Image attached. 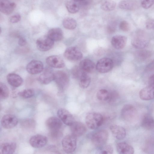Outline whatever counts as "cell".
Returning <instances> with one entry per match:
<instances>
[{"label":"cell","mask_w":154,"mask_h":154,"mask_svg":"<svg viewBox=\"0 0 154 154\" xmlns=\"http://www.w3.org/2000/svg\"><path fill=\"white\" fill-rule=\"evenodd\" d=\"M103 120V118L101 114L96 112H91L86 115L85 122L89 128L95 129L102 125Z\"/></svg>","instance_id":"6da1fadb"},{"label":"cell","mask_w":154,"mask_h":154,"mask_svg":"<svg viewBox=\"0 0 154 154\" xmlns=\"http://www.w3.org/2000/svg\"><path fill=\"white\" fill-rule=\"evenodd\" d=\"M109 92L105 89H101L97 93V97L100 100L107 101L109 96Z\"/></svg>","instance_id":"836d02e7"},{"label":"cell","mask_w":154,"mask_h":154,"mask_svg":"<svg viewBox=\"0 0 154 154\" xmlns=\"http://www.w3.org/2000/svg\"><path fill=\"white\" fill-rule=\"evenodd\" d=\"M141 126L146 130L152 129L154 128V119L149 114L145 115L142 119Z\"/></svg>","instance_id":"4316f807"},{"label":"cell","mask_w":154,"mask_h":154,"mask_svg":"<svg viewBox=\"0 0 154 154\" xmlns=\"http://www.w3.org/2000/svg\"><path fill=\"white\" fill-rule=\"evenodd\" d=\"M119 97V94L117 91H112L109 92V99L107 101L109 103H113L118 100Z\"/></svg>","instance_id":"74e56055"},{"label":"cell","mask_w":154,"mask_h":154,"mask_svg":"<svg viewBox=\"0 0 154 154\" xmlns=\"http://www.w3.org/2000/svg\"><path fill=\"white\" fill-rule=\"evenodd\" d=\"M115 29V26L111 25L108 26V31L109 33H112L114 32Z\"/></svg>","instance_id":"7dc6e473"},{"label":"cell","mask_w":154,"mask_h":154,"mask_svg":"<svg viewBox=\"0 0 154 154\" xmlns=\"http://www.w3.org/2000/svg\"><path fill=\"white\" fill-rule=\"evenodd\" d=\"M47 64L50 67L56 68H61L65 66L63 60L57 55H52L48 57L46 60Z\"/></svg>","instance_id":"2e32d148"},{"label":"cell","mask_w":154,"mask_h":154,"mask_svg":"<svg viewBox=\"0 0 154 154\" xmlns=\"http://www.w3.org/2000/svg\"><path fill=\"white\" fill-rule=\"evenodd\" d=\"M108 136V133L106 130L100 129L93 134L91 138V141L94 145L100 147L106 143Z\"/></svg>","instance_id":"277c9868"},{"label":"cell","mask_w":154,"mask_h":154,"mask_svg":"<svg viewBox=\"0 0 154 154\" xmlns=\"http://www.w3.org/2000/svg\"><path fill=\"white\" fill-rule=\"evenodd\" d=\"M63 27L66 29L72 30L75 29L77 26L76 21L72 18L67 17L65 18L63 21Z\"/></svg>","instance_id":"d6a6232c"},{"label":"cell","mask_w":154,"mask_h":154,"mask_svg":"<svg viewBox=\"0 0 154 154\" xmlns=\"http://www.w3.org/2000/svg\"><path fill=\"white\" fill-rule=\"evenodd\" d=\"M7 79L9 84L14 87H19L21 85L23 82V79L19 75L14 73L8 74Z\"/></svg>","instance_id":"7402d4cb"},{"label":"cell","mask_w":154,"mask_h":154,"mask_svg":"<svg viewBox=\"0 0 154 154\" xmlns=\"http://www.w3.org/2000/svg\"><path fill=\"white\" fill-rule=\"evenodd\" d=\"M54 80L61 91L64 90L67 87L69 81L68 75L63 71H57L54 72Z\"/></svg>","instance_id":"3957f363"},{"label":"cell","mask_w":154,"mask_h":154,"mask_svg":"<svg viewBox=\"0 0 154 154\" xmlns=\"http://www.w3.org/2000/svg\"><path fill=\"white\" fill-rule=\"evenodd\" d=\"M110 129L113 136L118 140L123 139L126 136L125 130L122 126L112 125L110 127Z\"/></svg>","instance_id":"44dd1931"},{"label":"cell","mask_w":154,"mask_h":154,"mask_svg":"<svg viewBox=\"0 0 154 154\" xmlns=\"http://www.w3.org/2000/svg\"><path fill=\"white\" fill-rule=\"evenodd\" d=\"M16 4L8 0H0V11L6 15H9L13 11Z\"/></svg>","instance_id":"ac0fdd59"},{"label":"cell","mask_w":154,"mask_h":154,"mask_svg":"<svg viewBox=\"0 0 154 154\" xmlns=\"http://www.w3.org/2000/svg\"><path fill=\"white\" fill-rule=\"evenodd\" d=\"M26 70L29 74L35 75L43 71L44 65L40 61L34 60L29 63L26 66Z\"/></svg>","instance_id":"30bf717a"},{"label":"cell","mask_w":154,"mask_h":154,"mask_svg":"<svg viewBox=\"0 0 154 154\" xmlns=\"http://www.w3.org/2000/svg\"><path fill=\"white\" fill-rule=\"evenodd\" d=\"M54 72L49 67H46L38 78V80L41 84H48L54 80Z\"/></svg>","instance_id":"5bb4252c"},{"label":"cell","mask_w":154,"mask_h":154,"mask_svg":"<svg viewBox=\"0 0 154 154\" xmlns=\"http://www.w3.org/2000/svg\"><path fill=\"white\" fill-rule=\"evenodd\" d=\"M121 116L125 120L130 122L134 120L137 116L136 109L132 105L126 104L122 108L121 111Z\"/></svg>","instance_id":"8992f818"},{"label":"cell","mask_w":154,"mask_h":154,"mask_svg":"<svg viewBox=\"0 0 154 154\" xmlns=\"http://www.w3.org/2000/svg\"><path fill=\"white\" fill-rule=\"evenodd\" d=\"M116 6V2L112 0H103L101 3V8L106 11L113 10Z\"/></svg>","instance_id":"f546056e"},{"label":"cell","mask_w":154,"mask_h":154,"mask_svg":"<svg viewBox=\"0 0 154 154\" xmlns=\"http://www.w3.org/2000/svg\"><path fill=\"white\" fill-rule=\"evenodd\" d=\"M47 36L54 41H60L63 37L62 29L58 28H54L50 29L48 31Z\"/></svg>","instance_id":"484cf974"},{"label":"cell","mask_w":154,"mask_h":154,"mask_svg":"<svg viewBox=\"0 0 154 154\" xmlns=\"http://www.w3.org/2000/svg\"><path fill=\"white\" fill-rule=\"evenodd\" d=\"M83 72L79 66H76L72 69L71 72L72 76L74 78L79 79Z\"/></svg>","instance_id":"f35d334b"},{"label":"cell","mask_w":154,"mask_h":154,"mask_svg":"<svg viewBox=\"0 0 154 154\" xmlns=\"http://www.w3.org/2000/svg\"><path fill=\"white\" fill-rule=\"evenodd\" d=\"M64 57L71 61H77L80 60L83 57L81 51L78 48L71 47L67 48L64 53Z\"/></svg>","instance_id":"ba28073f"},{"label":"cell","mask_w":154,"mask_h":154,"mask_svg":"<svg viewBox=\"0 0 154 154\" xmlns=\"http://www.w3.org/2000/svg\"><path fill=\"white\" fill-rule=\"evenodd\" d=\"M18 43L19 45L23 46L26 45V41L25 38L20 36L19 38Z\"/></svg>","instance_id":"f6af8a7d"},{"label":"cell","mask_w":154,"mask_h":154,"mask_svg":"<svg viewBox=\"0 0 154 154\" xmlns=\"http://www.w3.org/2000/svg\"><path fill=\"white\" fill-rule=\"evenodd\" d=\"M146 28L151 29L154 28V20L152 19H148L146 21Z\"/></svg>","instance_id":"ee69618b"},{"label":"cell","mask_w":154,"mask_h":154,"mask_svg":"<svg viewBox=\"0 0 154 154\" xmlns=\"http://www.w3.org/2000/svg\"><path fill=\"white\" fill-rule=\"evenodd\" d=\"M65 5L68 12L72 14L77 12L80 8L79 5L72 0L67 1L66 2Z\"/></svg>","instance_id":"4dcf8cb0"},{"label":"cell","mask_w":154,"mask_h":154,"mask_svg":"<svg viewBox=\"0 0 154 154\" xmlns=\"http://www.w3.org/2000/svg\"><path fill=\"white\" fill-rule=\"evenodd\" d=\"M119 27L120 29L124 32L128 31L130 29V25L129 23L126 21L123 20L121 22Z\"/></svg>","instance_id":"60d3db41"},{"label":"cell","mask_w":154,"mask_h":154,"mask_svg":"<svg viewBox=\"0 0 154 154\" xmlns=\"http://www.w3.org/2000/svg\"><path fill=\"white\" fill-rule=\"evenodd\" d=\"M116 149L120 154H133L134 152L132 146L125 142L118 143L116 145Z\"/></svg>","instance_id":"603a6c76"},{"label":"cell","mask_w":154,"mask_h":154,"mask_svg":"<svg viewBox=\"0 0 154 154\" xmlns=\"http://www.w3.org/2000/svg\"><path fill=\"white\" fill-rule=\"evenodd\" d=\"M9 95V89L7 86L4 83H0V97L1 99L7 98Z\"/></svg>","instance_id":"d590c367"},{"label":"cell","mask_w":154,"mask_h":154,"mask_svg":"<svg viewBox=\"0 0 154 154\" xmlns=\"http://www.w3.org/2000/svg\"><path fill=\"white\" fill-rule=\"evenodd\" d=\"M113 66V62L111 59L108 58H104L98 61L96 66V69L98 72L105 73L111 71Z\"/></svg>","instance_id":"52a82bcc"},{"label":"cell","mask_w":154,"mask_h":154,"mask_svg":"<svg viewBox=\"0 0 154 154\" xmlns=\"http://www.w3.org/2000/svg\"><path fill=\"white\" fill-rule=\"evenodd\" d=\"M18 120L14 115L7 114L2 117L1 124L2 127L7 129L12 128L15 127L18 124Z\"/></svg>","instance_id":"8fae6325"},{"label":"cell","mask_w":154,"mask_h":154,"mask_svg":"<svg viewBox=\"0 0 154 154\" xmlns=\"http://www.w3.org/2000/svg\"><path fill=\"white\" fill-rule=\"evenodd\" d=\"M54 41L47 35L38 39L36 42L38 49L42 51H46L52 48Z\"/></svg>","instance_id":"9c48e42d"},{"label":"cell","mask_w":154,"mask_h":154,"mask_svg":"<svg viewBox=\"0 0 154 154\" xmlns=\"http://www.w3.org/2000/svg\"><path fill=\"white\" fill-rule=\"evenodd\" d=\"M21 19L20 15L19 14H16L11 16L10 18V21L12 23H17Z\"/></svg>","instance_id":"b9f144b4"},{"label":"cell","mask_w":154,"mask_h":154,"mask_svg":"<svg viewBox=\"0 0 154 154\" xmlns=\"http://www.w3.org/2000/svg\"><path fill=\"white\" fill-rule=\"evenodd\" d=\"M149 85L154 86V74L151 75L148 80Z\"/></svg>","instance_id":"bcb514c9"},{"label":"cell","mask_w":154,"mask_h":154,"mask_svg":"<svg viewBox=\"0 0 154 154\" xmlns=\"http://www.w3.org/2000/svg\"><path fill=\"white\" fill-rule=\"evenodd\" d=\"M149 43V39L143 31H139L136 32L131 40V44L135 48L142 49L146 47Z\"/></svg>","instance_id":"7a4b0ae2"},{"label":"cell","mask_w":154,"mask_h":154,"mask_svg":"<svg viewBox=\"0 0 154 154\" xmlns=\"http://www.w3.org/2000/svg\"><path fill=\"white\" fill-rule=\"evenodd\" d=\"M139 96L141 99L143 100L154 99V86L148 85L143 88L139 92Z\"/></svg>","instance_id":"d6986e66"},{"label":"cell","mask_w":154,"mask_h":154,"mask_svg":"<svg viewBox=\"0 0 154 154\" xmlns=\"http://www.w3.org/2000/svg\"><path fill=\"white\" fill-rule=\"evenodd\" d=\"M73 1L76 2H81L84 0H72Z\"/></svg>","instance_id":"c3c4849f"},{"label":"cell","mask_w":154,"mask_h":154,"mask_svg":"<svg viewBox=\"0 0 154 154\" xmlns=\"http://www.w3.org/2000/svg\"><path fill=\"white\" fill-rule=\"evenodd\" d=\"M79 85L83 88H87L91 82V78L87 73L83 72L79 79Z\"/></svg>","instance_id":"f1b7e54d"},{"label":"cell","mask_w":154,"mask_h":154,"mask_svg":"<svg viewBox=\"0 0 154 154\" xmlns=\"http://www.w3.org/2000/svg\"><path fill=\"white\" fill-rule=\"evenodd\" d=\"M145 71L146 72H154V60L146 66Z\"/></svg>","instance_id":"7bdbcfd3"},{"label":"cell","mask_w":154,"mask_h":154,"mask_svg":"<svg viewBox=\"0 0 154 154\" xmlns=\"http://www.w3.org/2000/svg\"><path fill=\"white\" fill-rule=\"evenodd\" d=\"M45 125L51 131H54L60 130L62 126V123L59 119L52 116L46 120Z\"/></svg>","instance_id":"e0dca14e"},{"label":"cell","mask_w":154,"mask_h":154,"mask_svg":"<svg viewBox=\"0 0 154 154\" xmlns=\"http://www.w3.org/2000/svg\"><path fill=\"white\" fill-rule=\"evenodd\" d=\"M79 66L82 71L86 73L92 72L96 67L93 62L88 59H85L81 61Z\"/></svg>","instance_id":"cb8c5ba5"},{"label":"cell","mask_w":154,"mask_h":154,"mask_svg":"<svg viewBox=\"0 0 154 154\" xmlns=\"http://www.w3.org/2000/svg\"><path fill=\"white\" fill-rule=\"evenodd\" d=\"M141 5L144 8H149L154 4V0H141Z\"/></svg>","instance_id":"ab89813d"},{"label":"cell","mask_w":154,"mask_h":154,"mask_svg":"<svg viewBox=\"0 0 154 154\" xmlns=\"http://www.w3.org/2000/svg\"><path fill=\"white\" fill-rule=\"evenodd\" d=\"M17 144L14 142L4 143L1 145V153L4 154H12L15 152Z\"/></svg>","instance_id":"d4e9b609"},{"label":"cell","mask_w":154,"mask_h":154,"mask_svg":"<svg viewBox=\"0 0 154 154\" xmlns=\"http://www.w3.org/2000/svg\"><path fill=\"white\" fill-rule=\"evenodd\" d=\"M62 146L63 150L66 153L73 152L76 147V137L72 134L66 136L62 140Z\"/></svg>","instance_id":"5b68a950"},{"label":"cell","mask_w":154,"mask_h":154,"mask_svg":"<svg viewBox=\"0 0 154 154\" xmlns=\"http://www.w3.org/2000/svg\"><path fill=\"white\" fill-rule=\"evenodd\" d=\"M98 153L100 154H112L113 152L112 147L110 145L103 146L99 147Z\"/></svg>","instance_id":"8d00e7d4"},{"label":"cell","mask_w":154,"mask_h":154,"mask_svg":"<svg viewBox=\"0 0 154 154\" xmlns=\"http://www.w3.org/2000/svg\"><path fill=\"white\" fill-rule=\"evenodd\" d=\"M72 134L75 137H79L84 135L87 129L85 125L79 122H74L70 126Z\"/></svg>","instance_id":"9a60e30c"},{"label":"cell","mask_w":154,"mask_h":154,"mask_svg":"<svg viewBox=\"0 0 154 154\" xmlns=\"http://www.w3.org/2000/svg\"><path fill=\"white\" fill-rule=\"evenodd\" d=\"M35 93V91L33 89L29 88L19 92L18 95L23 98L27 99L33 97Z\"/></svg>","instance_id":"e575fe53"},{"label":"cell","mask_w":154,"mask_h":154,"mask_svg":"<svg viewBox=\"0 0 154 154\" xmlns=\"http://www.w3.org/2000/svg\"><path fill=\"white\" fill-rule=\"evenodd\" d=\"M57 114L61 121L67 125L70 126L74 122L73 115L66 109H59Z\"/></svg>","instance_id":"4fadbf2b"},{"label":"cell","mask_w":154,"mask_h":154,"mask_svg":"<svg viewBox=\"0 0 154 154\" xmlns=\"http://www.w3.org/2000/svg\"><path fill=\"white\" fill-rule=\"evenodd\" d=\"M48 141L47 137L42 134H36L31 137L29 140L31 146L35 148H40L44 146Z\"/></svg>","instance_id":"7c38bea8"},{"label":"cell","mask_w":154,"mask_h":154,"mask_svg":"<svg viewBox=\"0 0 154 154\" xmlns=\"http://www.w3.org/2000/svg\"><path fill=\"white\" fill-rule=\"evenodd\" d=\"M137 6V2L135 0H122L119 5L120 8L129 10L134 9Z\"/></svg>","instance_id":"83f0119b"},{"label":"cell","mask_w":154,"mask_h":154,"mask_svg":"<svg viewBox=\"0 0 154 154\" xmlns=\"http://www.w3.org/2000/svg\"><path fill=\"white\" fill-rule=\"evenodd\" d=\"M135 55L138 60L143 61L149 58L151 56V53L147 50H140L137 51Z\"/></svg>","instance_id":"1f68e13d"},{"label":"cell","mask_w":154,"mask_h":154,"mask_svg":"<svg viewBox=\"0 0 154 154\" xmlns=\"http://www.w3.org/2000/svg\"><path fill=\"white\" fill-rule=\"evenodd\" d=\"M127 42V38L124 35H118L112 37L111 41L112 46L116 49H120L125 46Z\"/></svg>","instance_id":"ffe728a7"}]
</instances>
